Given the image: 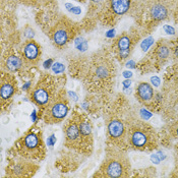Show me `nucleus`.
Segmentation results:
<instances>
[{
  "label": "nucleus",
  "mask_w": 178,
  "mask_h": 178,
  "mask_svg": "<svg viewBox=\"0 0 178 178\" xmlns=\"http://www.w3.org/2000/svg\"><path fill=\"white\" fill-rule=\"evenodd\" d=\"M102 176L109 178L127 177L130 173L129 160L122 153H112L105 158L100 169Z\"/></svg>",
  "instance_id": "obj_1"
},
{
  "label": "nucleus",
  "mask_w": 178,
  "mask_h": 178,
  "mask_svg": "<svg viewBox=\"0 0 178 178\" xmlns=\"http://www.w3.org/2000/svg\"><path fill=\"white\" fill-rule=\"evenodd\" d=\"M68 103L64 97L52 99L47 104L44 112V121L49 124L62 121L68 114Z\"/></svg>",
  "instance_id": "obj_2"
},
{
  "label": "nucleus",
  "mask_w": 178,
  "mask_h": 178,
  "mask_svg": "<svg viewBox=\"0 0 178 178\" xmlns=\"http://www.w3.org/2000/svg\"><path fill=\"white\" fill-rule=\"evenodd\" d=\"M152 140V129L144 124L132 126L128 130L129 144L135 149H145Z\"/></svg>",
  "instance_id": "obj_3"
},
{
  "label": "nucleus",
  "mask_w": 178,
  "mask_h": 178,
  "mask_svg": "<svg viewBox=\"0 0 178 178\" xmlns=\"http://www.w3.org/2000/svg\"><path fill=\"white\" fill-rule=\"evenodd\" d=\"M22 147H24V152L32 156V155H38L40 153V149H42L43 145L38 134L30 132L22 140Z\"/></svg>",
  "instance_id": "obj_4"
},
{
  "label": "nucleus",
  "mask_w": 178,
  "mask_h": 178,
  "mask_svg": "<svg viewBox=\"0 0 178 178\" xmlns=\"http://www.w3.org/2000/svg\"><path fill=\"white\" fill-rule=\"evenodd\" d=\"M33 101L40 106L47 105L51 101V90H49L48 84H41L34 89L32 93Z\"/></svg>",
  "instance_id": "obj_5"
},
{
  "label": "nucleus",
  "mask_w": 178,
  "mask_h": 178,
  "mask_svg": "<svg viewBox=\"0 0 178 178\" xmlns=\"http://www.w3.org/2000/svg\"><path fill=\"white\" fill-rule=\"evenodd\" d=\"M69 31L66 26V24H59L56 26L52 32V40L54 44L59 47H62L69 41Z\"/></svg>",
  "instance_id": "obj_6"
},
{
  "label": "nucleus",
  "mask_w": 178,
  "mask_h": 178,
  "mask_svg": "<svg viewBox=\"0 0 178 178\" xmlns=\"http://www.w3.org/2000/svg\"><path fill=\"white\" fill-rule=\"evenodd\" d=\"M108 134L112 140H120L125 134V127L123 122L119 119L113 118L108 122L107 125Z\"/></svg>",
  "instance_id": "obj_7"
},
{
  "label": "nucleus",
  "mask_w": 178,
  "mask_h": 178,
  "mask_svg": "<svg viewBox=\"0 0 178 178\" xmlns=\"http://www.w3.org/2000/svg\"><path fill=\"white\" fill-rule=\"evenodd\" d=\"M168 7L163 1L161 0H156L153 2L150 8V14L153 19L155 21H163L168 17Z\"/></svg>",
  "instance_id": "obj_8"
},
{
  "label": "nucleus",
  "mask_w": 178,
  "mask_h": 178,
  "mask_svg": "<svg viewBox=\"0 0 178 178\" xmlns=\"http://www.w3.org/2000/svg\"><path fill=\"white\" fill-rule=\"evenodd\" d=\"M40 57V49L39 46L33 41L28 42L24 47V58L26 62L30 64L36 63Z\"/></svg>",
  "instance_id": "obj_9"
},
{
  "label": "nucleus",
  "mask_w": 178,
  "mask_h": 178,
  "mask_svg": "<svg viewBox=\"0 0 178 178\" xmlns=\"http://www.w3.org/2000/svg\"><path fill=\"white\" fill-rule=\"evenodd\" d=\"M137 97L140 101L149 102L154 97L153 87L148 83H141L137 87Z\"/></svg>",
  "instance_id": "obj_10"
},
{
  "label": "nucleus",
  "mask_w": 178,
  "mask_h": 178,
  "mask_svg": "<svg viewBox=\"0 0 178 178\" xmlns=\"http://www.w3.org/2000/svg\"><path fill=\"white\" fill-rule=\"evenodd\" d=\"M65 135H66L67 142H79V138L83 137L79 130V124L75 121H70L65 128Z\"/></svg>",
  "instance_id": "obj_11"
},
{
  "label": "nucleus",
  "mask_w": 178,
  "mask_h": 178,
  "mask_svg": "<svg viewBox=\"0 0 178 178\" xmlns=\"http://www.w3.org/2000/svg\"><path fill=\"white\" fill-rule=\"evenodd\" d=\"M15 91L14 80L11 79H3L0 87V98L1 100H7L13 95Z\"/></svg>",
  "instance_id": "obj_12"
},
{
  "label": "nucleus",
  "mask_w": 178,
  "mask_h": 178,
  "mask_svg": "<svg viewBox=\"0 0 178 178\" xmlns=\"http://www.w3.org/2000/svg\"><path fill=\"white\" fill-rule=\"evenodd\" d=\"M130 7V0H111V8L116 14H124Z\"/></svg>",
  "instance_id": "obj_13"
},
{
  "label": "nucleus",
  "mask_w": 178,
  "mask_h": 178,
  "mask_svg": "<svg viewBox=\"0 0 178 178\" xmlns=\"http://www.w3.org/2000/svg\"><path fill=\"white\" fill-rule=\"evenodd\" d=\"M22 61L17 56H9L5 61V66L9 71H17L22 67Z\"/></svg>",
  "instance_id": "obj_14"
},
{
  "label": "nucleus",
  "mask_w": 178,
  "mask_h": 178,
  "mask_svg": "<svg viewBox=\"0 0 178 178\" xmlns=\"http://www.w3.org/2000/svg\"><path fill=\"white\" fill-rule=\"evenodd\" d=\"M155 53H156V57L159 60H165V59H167V58L169 57L170 49H169V47L167 45L162 44L156 49V52H155Z\"/></svg>",
  "instance_id": "obj_15"
},
{
  "label": "nucleus",
  "mask_w": 178,
  "mask_h": 178,
  "mask_svg": "<svg viewBox=\"0 0 178 178\" xmlns=\"http://www.w3.org/2000/svg\"><path fill=\"white\" fill-rule=\"evenodd\" d=\"M130 45H131V41H130L129 37L123 36V37H121V38H119V39H118L117 46H118L119 51H124V50H129Z\"/></svg>",
  "instance_id": "obj_16"
},
{
  "label": "nucleus",
  "mask_w": 178,
  "mask_h": 178,
  "mask_svg": "<svg viewBox=\"0 0 178 178\" xmlns=\"http://www.w3.org/2000/svg\"><path fill=\"white\" fill-rule=\"evenodd\" d=\"M110 75L109 68L106 65H99L96 69V75L99 77V79H106Z\"/></svg>",
  "instance_id": "obj_17"
},
{
  "label": "nucleus",
  "mask_w": 178,
  "mask_h": 178,
  "mask_svg": "<svg viewBox=\"0 0 178 178\" xmlns=\"http://www.w3.org/2000/svg\"><path fill=\"white\" fill-rule=\"evenodd\" d=\"M79 130L83 137H89V135L91 134V126L88 122H80Z\"/></svg>",
  "instance_id": "obj_18"
},
{
  "label": "nucleus",
  "mask_w": 178,
  "mask_h": 178,
  "mask_svg": "<svg viewBox=\"0 0 178 178\" xmlns=\"http://www.w3.org/2000/svg\"><path fill=\"white\" fill-rule=\"evenodd\" d=\"M64 69H65L64 65L62 63H60V62H56V63H54L52 65L53 72L54 73H57V75H58V73H62L64 71Z\"/></svg>",
  "instance_id": "obj_19"
},
{
  "label": "nucleus",
  "mask_w": 178,
  "mask_h": 178,
  "mask_svg": "<svg viewBox=\"0 0 178 178\" xmlns=\"http://www.w3.org/2000/svg\"><path fill=\"white\" fill-rule=\"evenodd\" d=\"M154 43V39L153 38H148V39H146V40L142 42V51H147L151 46H152V44Z\"/></svg>",
  "instance_id": "obj_20"
},
{
  "label": "nucleus",
  "mask_w": 178,
  "mask_h": 178,
  "mask_svg": "<svg viewBox=\"0 0 178 178\" xmlns=\"http://www.w3.org/2000/svg\"><path fill=\"white\" fill-rule=\"evenodd\" d=\"M75 44H76V47L79 48V50H83V51H84V50L87 49V42L84 41L83 39H76L75 41Z\"/></svg>",
  "instance_id": "obj_21"
},
{
  "label": "nucleus",
  "mask_w": 178,
  "mask_h": 178,
  "mask_svg": "<svg viewBox=\"0 0 178 178\" xmlns=\"http://www.w3.org/2000/svg\"><path fill=\"white\" fill-rule=\"evenodd\" d=\"M151 82H152V84L154 87H159L160 86V79L157 76H154L151 79Z\"/></svg>",
  "instance_id": "obj_22"
},
{
  "label": "nucleus",
  "mask_w": 178,
  "mask_h": 178,
  "mask_svg": "<svg viewBox=\"0 0 178 178\" xmlns=\"http://www.w3.org/2000/svg\"><path fill=\"white\" fill-rule=\"evenodd\" d=\"M141 113H142V117L144 118V119H149L151 116H152V114L150 113L149 111H147V110H145V109H142V111H141Z\"/></svg>",
  "instance_id": "obj_23"
},
{
  "label": "nucleus",
  "mask_w": 178,
  "mask_h": 178,
  "mask_svg": "<svg viewBox=\"0 0 178 178\" xmlns=\"http://www.w3.org/2000/svg\"><path fill=\"white\" fill-rule=\"evenodd\" d=\"M164 30H165V32L169 34V35H174L175 34V30H174L172 26H164Z\"/></svg>",
  "instance_id": "obj_24"
},
{
  "label": "nucleus",
  "mask_w": 178,
  "mask_h": 178,
  "mask_svg": "<svg viewBox=\"0 0 178 178\" xmlns=\"http://www.w3.org/2000/svg\"><path fill=\"white\" fill-rule=\"evenodd\" d=\"M34 31L32 29H26L25 31V36L28 37V38H33L34 37Z\"/></svg>",
  "instance_id": "obj_25"
},
{
  "label": "nucleus",
  "mask_w": 178,
  "mask_h": 178,
  "mask_svg": "<svg viewBox=\"0 0 178 178\" xmlns=\"http://www.w3.org/2000/svg\"><path fill=\"white\" fill-rule=\"evenodd\" d=\"M172 133L174 134V137L178 138V123H176V124L172 127Z\"/></svg>",
  "instance_id": "obj_26"
},
{
  "label": "nucleus",
  "mask_w": 178,
  "mask_h": 178,
  "mask_svg": "<svg viewBox=\"0 0 178 178\" xmlns=\"http://www.w3.org/2000/svg\"><path fill=\"white\" fill-rule=\"evenodd\" d=\"M71 12H73L75 14H79L80 13V8L79 7H73L71 9Z\"/></svg>",
  "instance_id": "obj_27"
},
{
  "label": "nucleus",
  "mask_w": 178,
  "mask_h": 178,
  "mask_svg": "<svg viewBox=\"0 0 178 178\" xmlns=\"http://www.w3.org/2000/svg\"><path fill=\"white\" fill-rule=\"evenodd\" d=\"M51 62H52V60H51V59L48 60V61H46V62L44 63V67H45V68H49V67H50V64H51Z\"/></svg>",
  "instance_id": "obj_28"
},
{
  "label": "nucleus",
  "mask_w": 178,
  "mask_h": 178,
  "mask_svg": "<svg viewBox=\"0 0 178 178\" xmlns=\"http://www.w3.org/2000/svg\"><path fill=\"white\" fill-rule=\"evenodd\" d=\"M123 75H124L125 77H130L131 75H132V73H131L130 71H125L124 73H123Z\"/></svg>",
  "instance_id": "obj_29"
},
{
  "label": "nucleus",
  "mask_w": 178,
  "mask_h": 178,
  "mask_svg": "<svg viewBox=\"0 0 178 178\" xmlns=\"http://www.w3.org/2000/svg\"><path fill=\"white\" fill-rule=\"evenodd\" d=\"M114 36V31H110L107 33V37H113Z\"/></svg>",
  "instance_id": "obj_30"
},
{
  "label": "nucleus",
  "mask_w": 178,
  "mask_h": 178,
  "mask_svg": "<svg viewBox=\"0 0 178 178\" xmlns=\"http://www.w3.org/2000/svg\"><path fill=\"white\" fill-rule=\"evenodd\" d=\"M123 84H124L125 87H129L130 86V80H125V82H123Z\"/></svg>",
  "instance_id": "obj_31"
},
{
  "label": "nucleus",
  "mask_w": 178,
  "mask_h": 178,
  "mask_svg": "<svg viewBox=\"0 0 178 178\" xmlns=\"http://www.w3.org/2000/svg\"><path fill=\"white\" fill-rule=\"evenodd\" d=\"M174 55H175V57L178 58V46L175 48V50H174Z\"/></svg>",
  "instance_id": "obj_32"
},
{
  "label": "nucleus",
  "mask_w": 178,
  "mask_h": 178,
  "mask_svg": "<svg viewBox=\"0 0 178 178\" xmlns=\"http://www.w3.org/2000/svg\"><path fill=\"white\" fill-rule=\"evenodd\" d=\"M176 17H178V5H177V8H176Z\"/></svg>",
  "instance_id": "obj_33"
},
{
  "label": "nucleus",
  "mask_w": 178,
  "mask_h": 178,
  "mask_svg": "<svg viewBox=\"0 0 178 178\" xmlns=\"http://www.w3.org/2000/svg\"><path fill=\"white\" fill-rule=\"evenodd\" d=\"M92 1H94V2H100L101 0H92Z\"/></svg>",
  "instance_id": "obj_34"
}]
</instances>
